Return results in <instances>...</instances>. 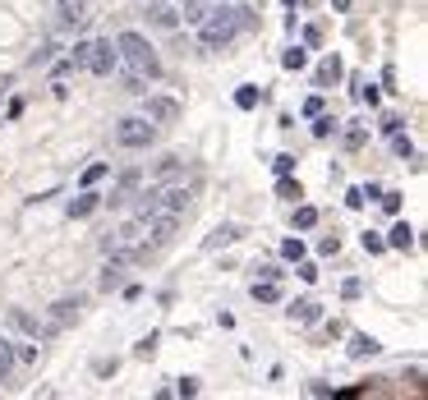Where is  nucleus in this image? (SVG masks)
Returning <instances> with one entry per match:
<instances>
[{"instance_id":"1","label":"nucleus","mask_w":428,"mask_h":400,"mask_svg":"<svg viewBox=\"0 0 428 400\" xmlns=\"http://www.w3.org/2000/svg\"><path fill=\"white\" fill-rule=\"evenodd\" d=\"M254 23H258V10L249 0H216V5H207V14L194 23V37H199L203 51H226Z\"/></svg>"},{"instance_id":"2","label":"nucleus","mask_w":428,"mask_h":400,"mask_svg":"<svg viewBox=\"0 0 428 400\" xmlns=\"http://www.w3.org/2000/svg\"><path fill=\"white\" fill-rule=\"evenodd\" d=\"M115 51H120V69L148 78V83L161 78V56H157V47L143 32H120V37H115Z\"/></svg>"},{"instance_id":"3","label":"nucleus","mask_w":428,"mask_h":400,"mask_svg":"<svg viewBox=\"0 0 428 400\" xmlns=\"http://www.w3.org/2000/svg\"><path fill=\"white\" fill-rule=\"evenodd\" d=\"M111 143L120 148V152H148L157 143V124L138 110V115H124V120L111 124Z\"/></svg>"},{"instance_id":"4","label":"nucleus","mask_w":428,"mask_h":400,"mask_svg":"<svg viewBox=\"0 0 428 400\" xmlns=\"http://www.w3.org/2000/svg\"><path fill=\"white\" fill-rule=\"evenodd\" d=\"M83 69H88V74H97V78H115V69H120V51H115V37H92Z\"/></svg>"},{"instance_id":"5","label":"nucleus","mask_w":428,"mask_h":400,"mask_svg":"<svg viewBox=\"0 0 428 400\" xmlns=\"http://www.w3.org/2000/svg\"><path fill=\"white\" fill-rule=\"evenodd\" d=\"M143 115L157 124V129H166V124L180 120V102L166 93H143Z\"/></svg>"},{"instance_id":"6","label":"nucleus","mask_w":428,"mask_h":400,"mask_svg":"<svg viewBox=\"0 0 428 400\" xmlns=\"http://www.w3.org/2000/svg\"><path fill=\"white\" fill-rule=\"evenodd\" d=\"M78 308H83V294H65V299H56V304L46 308V331L56 336V331H65L69 322H78Z\"/></svg>"},{"instance_id":"7","label":"nucleus","mask_w":428,"mask_h":400,"mask_svg":"<svg viewBox=\"0 0 428 400\" xmlns=\"http://www.w3.org/2000/svg\"><path fill=\"white\" fill-rule=\"evenodd\" d=\"M194 189H199V185H161V193H157V212H175V216H189V202H194Z\"/></svg>"},{"instance_id":"8","label":"nucleus","mask_w":428,"mask_h":400,"mask_svg":"<svg viewBox=\"0 0 428 400\" xmlns=\"http://www.w3.org/2000/svg\"><path fill=\"white\" fill-rule=\"evenodd\" d=\"M138 170H124L120 180L111 185V193H102V207H111V212H120V207H129V198H134V189H138Z\"/></svg>"},{"instance_id":"9","label":"nucleus","mask_w":428,"mask_h":400,"mask_svg":"<svg viewBox=\"0 0 428 400\" xmlns=\"http://www.w3.org/2000/svg\"><path fill=\"white\" fill-rule=\"evenodd\" d=\"M341 78H346V64H341V56H337V51H332V56H322L318 69H313V88H318V93H327V88H337Z\"/></svg>"},{"instance_id":"10","label":"nucleus","mask_w":428,"mask_h":400,"mask_svg":"<svg viewBox=\"0 0 428 400\" xmlns=\"http://www.w3.org/2000/svg\"><path fill=\"white\" fill-rule=\"evenodd\" d=\"M245 226H240V221H221V226H212V235H207V239H203V253H216V248H230L235 244V239H245Z\"/></svg>"},{"instance_id":"11","label":"nucleus","mask_w":428,"mask_h":400,"mask_svg":"<svg viewBox=\"0 0 428 400\" xmlns=\"http://www.w3.org/2000/svg\"><path fill=\"white\" fill-rule=\"evenodd\" d=\"M143 14H148V23L161 32H175L180 28V10H175V0H157V5H143Z\"/></svg>"},{"instance_id":"12","label":"nucleus","mask_w":428,"mask_h":400,"mask_svg":"<svg viewBox=\"0 0 428 400\" xmlns=\"http://www.w3.org/2000/svg\"><path fill=\"white\" fill-rule=\"evenodd\" d=\"M97 207H102V193H97V189H78V198L65 202V216H69V221H88Z\"/></svg>"},{"instance_id":"13","label":"nucleus","mask_w":428,"mask_h":400,"mask_svg":"<svg viewBox=\"0 0 428 400\" xmlns=\"http://www.w3.org/2000/svg\"><path fill=\"white\" fill-rule=\"evenodd\" d=\"M5 318H10V327H14L19 336H28V340H42V336H51V331H46V322H37V318H32L28 308H10Z\"/></svg>"},{"instance_id":"14","label":"nucleus","mask_w":428,"mask_h":400,"mask_svg":"<svg viewBox=\"0 0 428 400\" xmlns=\"http://www.w3.org/2000/svg\"><path fill=\"white\" fill-rule=\"evenodd\" d=\"M184 170H189V161H184L180 152H166V156L153 166V185H170V180H180Z\"/></svg>"},{"instance_id":"15","label":"nucleus","mask_w":428,"mask_h":400,"mask_svg":"<svg viewBox=\"0 0 428 400\" xmlns=\"http://www.w3.org/2000/svg\"><path fill=\"white\" fill-rule=\"evenodd\" d=\"M286 318H291L295 327H318L322 322V304L318 299H295V304L286 308Z\"/></svg>"},{"instance_id":"16","label":"nucleus","mask_w":428,"mask_h":400,"mask_svg":"<svg viewBox=\"0 0 428 400\" xmlns=\"http://www.w3.org/2000/svg\"><path fill=\"white\" fill-rule=\"evenodd\" d=\"M88 5L92 0H56V14H60V28H74L88 19Z\"/></svg>"},{"instance_id":"17","label":"nucleus","mask_w":428,"mask_h":400,"mask_svg":"<svg viewBox=\"0 0 428 400\" xmlns=\"http://www.w3.org/2000/svg\"><path fill=\"white\" fill-rule=\"evenodd\" d=\"M337 134H341V148H346V152H359L368 143V120H350L346 129H337Z\"/></svg>"},{"instance_id":"18","label":"nucleus","mask_w":428,"mask_h":400,"mask_svg":"<svg viewBox=\"0 0 428 400\" xmlns=\"http://www.w3.org/2000/svg\"><path fill=\"white\" fill-rule=\"evenodd\" d=\"M120 285H124V262H120V258H106L102 277H97V290L111 294V290H120Z\"/></svg>"},{"instance_id":"19","label":"nucleus","mask_w":428,"mask_h":400,"mask_svg":"<svg viewBox=\"0 0 428 400\" xmlns=\"http://www.w3.org/2000/svg\"><path fill=\"white\" fill-rule=\"evenodd\" d=\"M378 350H383V345H378V336H368V331H354L350 345H346V354H350V359H373Z\"/></svg>"},{"instance_id":"20","label":"nucleus","mask_w":428,"mask_h":400,"mask_svg":"<svg viewBox=\"0 0 428 400\" xmlns=\"http://www.w3.org/2000/svg\"><path fill=\"white\" fill-rule=\"evenodd\" d=\"M207 5H212V0H175V10H180V23H184V28H194V23L207 14Z\"/></svg>"},{"instance_id":"21","label":"nucleus","mask_w":428,"mask_h":400,"mask_svg":"<svg viewBox=\"0 0 428 400\" xmlns=\"http://www.w3.org/2000/svg\"><path fill=\"white\" fill-rule=\"evenodd\" d=\"M383 239H387V248H401V253H405V248H414V231H410V221H396V226H392V231H387Z\"/></svg>"},{"instance_id":"22","label":"nucleus","mask_w":428,"mask_h":400,"mask_svg":"<svg viewBox=\"0 0 428 400\" xmlns=\"http://www.w3.org/2000/svg\"><path fill=\"white\" fill-rule=\"evenodd\" d=\"M337 129H341V120L337 115H327V110H318V115H313V124H308V134H313V139H337Z\"/></svg>"},{"instance_id":"23","label":"nucleus","mask_w":428,"mask_h":400,"mask_svg":"<svg viewBox=\"0 0 428 400\" xmlns=\"http://www.w3.org/2000/svg\"><path fill=\"white\" fill-rule=\"evenodd\" d=\"M254 304H281V281H254Z\"/></svg>"},{"instance_id":"24","label":"nucleus","mask_w":428,"mask_h":400,"mask_svg":"<svg viewBox=\"0 0 428 400\" xmlns=\"http://www.w3.org/2000/svg\"><path fill=\"white\" fill-rule=\"evenodd\" d=\"M19 368V359H14V340H5L0 336V382H10Z\"/></svg>"},{"instance_id":"25","label":"nucleus","mask_w":428,"mask_h":400,"mask_svg":"<svg viewBox=\"0 0 428 400\" xmlns=\"http://www.w3.org/2000/svg\"><path fill=\"white\" fill-rule=\"evenodd\" d=\"M106 175H111V161H92V166L78 175V185H83V189H97L102 180H106Z\"/></svg>"},{"instance_id":"26","label":"nucleus","mask_w":428,"mask_h":400,"mask_svg":"<svg viewBox=\"0 0 428 400\" xmlns=\"http://www.w3.org/2000/svg\"><path fill=\"white\" fill-rule=\"evenodd\" d=\"M276 198L300 202V198H304V189H300V180H291V175H276Z\"/></svg>"},{"instance_id":"27","label":"nucleus","mask_w":428,"mask_h":400,"mask_svg":"<svg viewBox=\"0 0 428 400\" xmlns=\"http://www.w3.org/2000/svg\"><path fill=\"white\" fill-rule=\"evenodd\" d=\"M387 139H392V152H396L401 161H410V156H414V139L405 134V129H396V134H387Z\"/></svg>"},{"instance_id":"28","label":"nucleus","mask_w":428,"mask_h":400,"mask_svg":"<svg viewBox=\"0 0 428 400\" xmlns=\"http://www.w3.org/2000/svg\"><path fill=\"white\" fill-rule=\"evenodd\" d=\"M56 51H60L56 42H42V47H37V51L28 56V69H46V64L56 60Z\"/></svg>"},{"instance_id":"29","label":"nucleus","mask_w":428,"mask_h":400,"mask_svg":"<svg viewBox=\"0 0 428 400\" xmlns=\"http://www.w3.org/2000/svg\"><path fill=\"white\" fill-rule=\"evenodd\" d=\"M258 102H262V93L254 88V83H245V88H235V106H240V110H254Z\"/></svg>"},{"instance_id":"30","label":"nucleus","mask_w":428,"mask_h":400,"mask_svg":"<svg viewBox=\"0 0 428 400\" xmlns=\"http://www.w3.org/2000/svg\"><path fill=\"white\" fill-rule=\"evenodd\" d=\"M313 226H318V207L300 202V207H295V231H313Z\"/></svg>"},{"instance_id":"31","label":"nucleus","mask_w":428,"mask_h":400,"mask_svg":"<svg viewBox=\"0 0 428 400\" xmlns=\"http://www.w3.org/2000/svg\"><path fill=\"white\" fill-rule=\"evenodd\" d=\"M281 64H286V69H304V64H308V47H300V42H295V47H286Z\"/></svg>"},{"instance_id":"32","label":"nucleus","mask_w":428,"mask_h":400,"mask_svg":"<svg viewBox=\"0 0 428 400\" xmlns=\"http://www.w3.org/2000/svg\"><path fill=\"white\" fill-rule=\"evenodd\" d=\"M281 277H286L281 262H254V281H281Z\"/></svg>"},{"instance_id":"33","label":"nucleus","mask_w":428,"mask_h":400,"mask_svg":"<svg viewBox=\"0 0 428 400\" xmlns=\"http://www.w3.org/2000/svg\"><path fill=\"white\" fill-rule=\"evenodd\" d=\"M115 74H120V83H124V93H129V97H143V93H148V78L129 74V69H115Z\"/></svg>"},{"instance_id":"34","label":"nucleus","mask_w":428,"mask_h":400,"mask_svg":"<svg viewBox=\"0 0 428 400\" xmlns=\"http://www.w3.org/2000/svg\"><path fill=\"white\" fill-rule=\"evenodd\" d=\"M359 244H364V253H368V258H378V253H387V239H383L378 231H364V235H359Z\"/></svg>"},{"instance_id":"35","label":"nucleus","mask_w":428,"mask_h":400,"mask_svg":"<svg viewBox=\"0 0 428 400\" xmlns=\"http://www.w3.org/2000/svg\"><path fill=\"white\" fill-rule=\"evenodd\" d=\"M304 253H308V248H304V239H300V235H295V239H286V244H281V258H286V262H300V258H304Z\"/></svg>"},{"instance_id":"36","label":"nucleus","mask_w":428,"mask_h":400,"mask_svg":"<svg viewBox=\"0 0 428 400\" xmlns=\"http://www.w3.org/2000/svg\"><path fill=\"white\" fill-rule=\"evenodd\" d=\"M401 198H405V193H396V189L378 193V202H383V212H387V216H401Z\"/></svg>"},{"instance_id":"37","label":"nucleus","mask_w":428,"mask_h":400,"mask_svg":"<svg viewBox=\"0 0 428 400\" xmlns=\"http://www.w3.org/2000/svg\"><path fill=\"white\" fill-rule=\"evenodd\" d=\"M359 294H364V281H359V277L341 281V299H346V304H354V299H359Z\"/></svg>"},{"instance_id":"38","label":"nucleus","mask_w":428,"mask_h":400,"mask_svg":"<svg viewBox=\"0 0 428 400\" xmlns=\"http://www.w3.org/2000/svg\"><path fill=\"white\" fill-rule=\"evenodd\" d=\"M46 69H51V78H56V83H60V78H69V74H74V60H69V56H60V60H51Z\"/></svg>"},{"instance_id":"39","label":"nucleus","mask_w":428,"mask_h":400,"mask_svg":"<svg viewBox=\"0 0 428 400\" xmlns=\"http://www.w3.org/2000/svg\"><path fill=\"white\" fill-rule=\"evenodd\" d=\"M295 277H300V281H308V285H313V281H318V262L300 258V262H295Z\"/></svg>"},{"instance_id":"40","label":"nucleus","mask_w":428,"mask_h":400,"mask_svg":"<svg viewBox=\"0 0 428 400\" xmlns=\"http://www.w3.org/2000/svg\"><path fill=\"white\" fill-rule=\"evenodd\" d=\"M318 253H322V258H337V253H341V235H322Z\"/></svg>"},{"instance_id":"41","label":"nucleus","mask_w":428,"mask_h":400,"mask_svg":"<svg viewBox=\"0 0 428 400\" xmlns=\"http://www.w3.org/2000/svg\"><path fill=\"white\" fill-rule=\"evenodd\" d=\"M157 340H161V336H157V331H148V336H143V340L134 345V359H148V354L157 350Z\"/></svg>"},{"instance_id":"42","label":"nucleus","mask_w":428,"mask_h":400,"mask_svg":"<svg viewBox=\"0 0 428 400\" xmlns=\"http://www.w3.org/2000/svg\"><path fill=\"white\" fill-rule=\"evenodd\" d=\"M378 129H383V134H396V129H405V115H392V110H387L383 120H378Z\"/></svg>"},{"instance_id":"43","label":"nucleus","mask_w":428,"mask_h":400,"mask_svg":"<svg viewBox=\"0 0 428 400\" xmlns=\"http://www.w3.org/2000/svg\"><path fill=\"white\" fill-rule=\"evenodd\" d=\"M115 368H120V359H97V364H92L97 377H115Z\"/></svg>"},{"instance_id":"44","label":"nucleus","mask_w":428,"mask_h":400,"mask_svg":"<svg viewBox=\"0 0 428 400\" xmlns=\"http://www.w3.org/2000/svg\"><path fill=\"white\" fill-rule=\"evenodd\" d=\"M175 396H199V377H180V382H175Z\"/></svg>"},{"instance_id":"45","label":"nucleus","mask_w":428,"mask_h":400,"mask_svg":"<svg viewBox=\"0 0 428 400\" xmlns=\"http://www.w3.org/2000/svg\"><path fill=\"white\" fill-rule=\"evenodd\" d=\"M272 170H276V175H291V170H295V156H291V152H281V156L272 161Z\"/></svg>"},{"instance_id":"46","label":"nucleus","mask_w":428,"mask_h":400,"mask_svg":"<svg viewBox=\"0 0 428 400\" xmlns=\"http://www.w3.org/2000/svg\"><path fill=\"white\" fill-rule=\"evenodd\" d=\"M14 359L19 364H37V345H14Z\"/></svg>"},{"instance_id":"47","label":"nucleus","mask_w":428,"mask_h":400,"mask_svg":"<svg viewBox=\"0 0 428 400\" xmlns=\"http://www.w3.org/2000/svg\"><path fill=\"white\" fill-rule=\"evenodd\" d=\"M346 207L359 212V207H364V189H346Z\"/></svg>"},{"instance_id":"48","label":"nucleus","mask_w":428,"mask_h":400,"mask_svg":"<svg viewBox=\"0 0 428 400\" xmlns=\"http://www.w3.org/2000/svg\"><path fill=\"white\" fill-rule=\"evenodd\" d=\"M304 391H308V396H332V391H337V386H332V382H308Z\"/></svg>"},{"instance_id":"49","label":"nucleus","mask_w":428,"mask_h":400,"mask_svg":"<svg viewBox=\"0 0 428 400\" xmlns=\"http://www.w3.org/2000/svg\"><path fill=\"white\" fill-rule=\"evenodd\" d=\"M318 110H322V93H313V97H308V102H304V115H308V120H313Z\"/></svg>"},{"instance_id":"50","label":"nucleus","mask_w":428,"mask_h":400,"mask_svg":"<svg viewBox=\"0 0 428 400\" xmlns=\"http://www.w3.org/2000/svg\"><path fill=\"white\" fill-rule=\"evenodd\" d=\"M120 294L129 299V304H134V299H143V285H120Z\"/></svg>"},{"instance_id":"51","label":"nucleus","mask_w":428,"mask_h":400,"mask_svg":"<svg viewBox=\"0 0 428 400\" xmlns=\"http://www.w3.org/2000/svg\"><path fill=\"white\" fill-rule=\"evenodd\" d=\"M304 47H322V32L318 28H304Z\"/></svg>"},{"instance_id":"52","label":"nucleus","mask_w":428,"mask_h":400,"mask_svg":"<svg viewBox=\"0 0 428 400\" xmlns=\"http://www.w3.org/2000/svg\"><path fill=\"white\" fill-rule=\"evenodd\" d=\"M350 5H354V0H332V10H337V14H350Z\"/></svg>"},{"instance_id":"53","label":"nucleus","mask_w":428,"mask_h":400,"mask_svg":"<svg viewBox=\"0 0 428 400\" xmlns=\"http://www.w3.org/2000/svg\"><path fill=\"white\" fill-rule=\"evenodd\" d=\"M281 5H286V10H295V5H300V0H281Z\"/></svg>"},{"instance_id":"54","label":"nucleus","mask_w":428,"mask_h":400,"mask_svg":"<svg viewBox=\"0 0 428 400\" xmlns=\"http://www.w3.org/2000/svg\"><path fill=\"white\" fill-rule=\"evenodd\" d=\"M138 5H157V0H138Z\"/></svg>"},{"instance_id":"55","label":"nucleus","mask_w":428,"mask_h":400,"mask_svg":"<svg viewBox=\"0 0 428 400\" xmlns=\"http://www.w3.org/2000/svg\"><path fill=\"white\" fill-rule=\"evenodd\" d=\"M0 97H5V88H0Z\"/></svg>"}]
</instances>
